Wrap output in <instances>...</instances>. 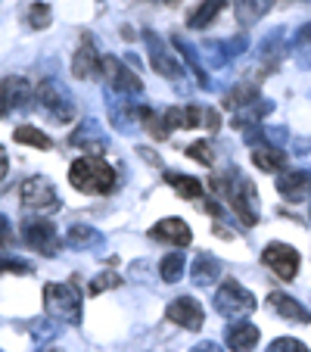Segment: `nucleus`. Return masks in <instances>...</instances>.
<instances>
[{"mask_svg": "<svg viewBox=\"0 0 311 352\" xmlns=\"http://www.w3.org/2000/svg\"><path fill=\"white\" fill-rule=\"evenodd\" d=\"M212 190L224 193L227 206L237 212V219L243 221L246 228H255V221H258V193H255V184H252L249 178H243V175L233 168L231 175H218V178H212Z\"/></svg>", "mask_w": 311, "mask_h": 352, "instance_id": "nucleus-1", "label": "nucleus"}, {"mask_svg": "<svg viewBox=\"0 0 311 352\" xmlns=\"http://www.w3.org/2000/svg\"><path fill=\"white\" fill-rule=\"evenodd\" d=\"M69 181L81 193H109L119 184L115 168L106 160H100V156H81V160H75L72 168H69Z\"/></svg>", "mask_w": 311, "mask_h": 352, "instance_id": "nucleus-2", "label": "nucleus"}, {"mask_svg": "<svg viewBox=\"0 0 311 352\" xmlns=\"http://www.w3.org/2000/svg\"><path fill=\"white\" fill-rule=\"evenodd\" d=\"M34 100H38L41 113L50 122H56V125H69V122L75 119V113H78V107H75V100L69 97V91L54 78L41 81L38 91H34Z\"/></svg>", "mask_w": 311, "mask_h": 352, "instance_id": "nucleus-3", "label": "nucleus"}, {"mask_svg": "<svg viewBox=\"0 0 311 352\" xmlns=\"http://www.w3.org/2000/svg\"><path fill=\"white\" fill-rule=\"evenodd\" d=\"M44 309L50 318L78 324L81 321V293L75 284H47L44 287Z\"/></svg>", "mask_w": 311, "mask_h": 352, "instance_id": "nucleus-4", "label": "nucleus"}, {"mask_svg": "<svg viewBox=\"0 0 311 352\" xmlns=\"http://www.w3.org/2000/svg\"><path fill=\"white\" fill-rule=\"evenodd\" d=\"M252 309H255V296L233 278H224V284L215 293V312L224 318H246L252 315Z\"/></svg>", "mask_w": 311, "mask_h": 352, "instance_id": "nucleus-5", "label": "nucleus"}, {"mask_svg": "<svg viewBox=\"0 0 311 352\" xmlns=\"http://www.w3.org/2000/svg\"><path fill=\"white\" fill-rule=\"evenodd\" d=\"M100 75L106 81V87L119 97H131V94H143V81L119 60V56H103L100 60Z\"/></svg>", "mask_w": 311, "mask_h": 352, "instance_id": "nucleus-6", "label": "nucleus"}, {"mask_svg": "<svg viewBox=\"0 0 311 352\" xmlns=\"http://www.w3.org/2000/svg\"><path fill=\"white\" fill-rule=\"evenodd\" d=\"M19 197H22V206H25L28 212H56V209H60V193H56V187L47 178L22 181Z\"/></svg>", "mask_w": 311, "mask_h": 352, "instance_id": "nucleus-7", "label": "nucleus"}, {"mask_svg": "<svg viewBox=\"0 0 311 352\" xmlns=\"http://www.w3.org/2000/svg\"><path fill=\"white\" fill-rule=\"evenodd\" d=\"M22 240H25L34 253H41V256H56L60 253V246H62L54 221H44V219L25 221V225H22Z\"/></svg>", "mask_w": 311, "mask_h": 352, "instance_id": "nucleus-8", "label": "nucleus"}, {"mask_svg": "<svg viewBox=\"0 0 311 352\" xmlns=\"http://www.w3.org/2000/svg\"><path fill=\"white\" fill-rule=\"evenodd\" d=\"M143 41L150 44V66H152V72H159L162 78H184V66L178 63V56L174 54H168V47H165V41L159 38L156 32H143Z\"/></svg>", "mask_w": 311, "mask_h": 352, "instance_id": "nucleus-9", "label": "nucleus"}, {"mask_svg": "<svg viewBox=\"0 0 311 352\" xmlns=\"http://www.w3.org/2000/svg\"><path fill=\"white\" fill-rule=\"evenodd\" d=\"M262 262H265L280 280H292L299 272V253L290 243H268L265 253H262Z\"/></svg>", "mask_w": 311, "mask_h": 352, "instance_id": "nucleus-10", "label": "nucleus"}, {"mask_svg": "<svg viewBox=\"0 0 311 352\" xmlns=\"http://www.w3.org/2000/svg\"><path fill=\"white\" fill-rule=\"evenodd\" d=\"M165 315L168 321H174L178 327H184V331H199L205 321V312L203 306H199L193 296H181V299H172L165 306Z\"/></svg>", "mask_w": 311, "mask_h": 352, "instance_id": "nucleus-11", "label": "nucleus"}, {"mask_svg": "<svg viewBox=\"0 0 311 352\" xmlns=\"http://www.w3.org/2000/svg\"><path fill=\"white\" fill-rule=\"evenodd\" d=\"M100 60H103V56L97 54V47H93V38H91V34H84V38H81V47L75 50V56H72V72H75V78H81V81L93 78V75L100 72Z\"/></svg>", "mask_w": 311, "mask_h": 352, "instance_id": "nucleus-12", "label": "nucleus"}, {"mask_svg": "<svg viewBox=\"0 0 311 352\" xmlns=\"http://www.w3.org/2000/svg\"><path fill=\"white\" fill-rule=\"evenodd\" d=\"M69 144L78 146V150H84L87 156H93V153H103V150H106V134L97 128V122L87 119L84 125L75 128V131L69 134Z\"/></svg>", "mask_w": 311, "mask_h": 352, "instance_id": "nucleus-13", "label": "nucleus"}, {"mask_svg": "<svg viewBox=\"0 0 311 352\" xmlns=\"http://www.w3.org/2000/svg\"><path fill=\"white\" fill-rule=\"evenodd\" d=\"M277 193L286 203H299V199H305L311 193V175L308 172H280Z\"/></svg>", "mask_w": 311, "mask_h": 352, "instance_id": "nucleus-14", "label": "nucleus"}, {"mask_svg": "<svg viewBox=\"0 0 311 352\" xmlns=\"http://www.w3.org/2000/svg\"><path fill=\"white\" fill-rule=\"evenodd\" d=\"M152 237L162 240V243H172V246H187L193 240V234L184 219H162L152 228Z\"/></svg>", "mask_w": 311, "mask_h": 352, "instance_id": "nucleus-15", "label": "nucleus"}, {"mask_svg": "<svg viewBox=\"0 0 311 352\" xmlns=\"http://www.w3.org/2000/svg\"><path fill=\"white\" fill-rule=\"evenodd\" d=\"M227 346L231 352H252L258 346V327L249 321H237L227 327Z\"/></svg>", "mask_w": 311, "mask_h": 352, "instance_id": "nucleus-16", "label": "nucleus"}, {"mask_svg": "<svg viewBox=\"0 0 311 352\" xmlns=\"http://www.w3.org/2000/svg\"><path fill=\"white\" fill-rule=\"evenodd\" d=\"M190 274H193V284L196 287H212L215 280L221 278V262L215 259L212 253H196Z\"/></svg>", "mask_w": 311, "mask_h": 352, "instance_id": "nucleus-17", "label": "nucleus"}, {"mask_svg": "<svg viewBox=\"0 0 311 352\" xmlns=\"http://www.w3.org/2000/svg\"><path fill=\"white\" fill-rule=\"evenodd\" d=\"M268 302H271L274 312L284 315L286 321H302V324H308V321H311L308 309H305L302 302H299V299L286 296V293H271V296H268Z\"/></svg>", "mask_w": 311, "mask_h": 352, "instance_id": "nucleus-18", "label": "nucleus"}, {"mask_svg": "<svg viewBox=\"0 0 311 352\" xmlns=\"http://www.w3.org/2000/svg\"><path fill=\"white\" fill-rule=\"evenodd\" d=\"M203 109L199 107H172L165 109V125L168 128H178V131H193V128H199V122H203Z\"/></svg>", "mask_w": 311, "mask_h": 352, "instance_id": "nucleus-19", "label": "nucleus"}, {"mask_svg": "<svg viewBox=\"0 0 311 352\" xmlns=\"http://www.w3.org/2000/svg\"><path fill=\"white\" fill-rule=\"evenodd\" d=\"M271 7L274 0H233V13H237L240 25H255L262 16H268Z\"/></svg>", "mask_w": 311, "mask_h": 352, "instance_id": "nucleus-20", "label": "nucleus"}, {"mask_svg": "<svg viewBox=\"0 0 311 352\" xmlns=\"http://www.w3.org/2000/svg\"><path fill=\"white\" fill-rule=\"evenodd\" d=\"M252 166L262 168V172H284L286 153L280 146H255L252 150Z\"/></svg>", "mask_w": 311, "mask_h": 352, "instance_id": "nucleus-21", "label": "nucleus"}, {"mask_svg": "<svg viewBox=\"0 0 311 352\" xmlns=\"http://www.w3.org/2000/svg\"><path fill=\"white\" fill-rule=\"evenodd\" d=\"M224 10V0H203L196 10H193L190 16H187V28H193V32H199V28L212 25L215 16Z\"/></svg>", "mask_w": 311, "mask_h": 352, "instance_id": "nucleus-22", "label": "nucleus"}, {"mask_svg": "<svg viewBox=\"0 0 311 352\" xmlns=\"http://www.w3.org/2000/svg\"><path fill=\"white\" fill-rule=\"evenodd\" d=\"M165 181L184 199H199V197H203V184H199V178H190V175H184V172H168Z\"/></svg>", "mask_w": 311, "mask_h": 352, "instance_id": "nucleus-23", "label": "nucleus"}, {"mask_svg": "<svg viewBox=\"0 0 311 352\" xmlns=\"http://www.w3.org/2000/svg\"><path fill=\"white\" fill-rule=\"evenodd\" d=\"M268 109H271V103L268 100H255V103H249V107L237 109L233 113V128H255V122L262 119V116H268Z\"/></svg>", "mask_w": 311, "mask_h": 352, "instance_id": "nucleus-24", "label": "nucleus"}, {"mask_svg": "<svg viewBox=\"0 0 311 352\" xmlns=\"http://www.w3.org/2000/svg\"><path fill=\"white\" fill-rule=\"evenodd\" d=\"M7 81V97H10V107L13 109H22L28 107V100H32V87H28L25 78H19V75H10Z\"/></svg>", "mask_w": 311, "mask_h": 352, "instance_id": "nucleus-25", "label": "nucleus"}, {"mask_svg": "<svg viewBox=\"0 0 311 352\" xmlns=\"http://www.w3.org/2000/svg\"><path fill=\"white\" fill-rule=\"evenodd\" d=\"M66 240L75 246V250H87V246H100L103 243V237H100V231H93V228L87 225H72L66 234Z\"/></svg>", "mask_w": 311, "mask_h": 352, "instance_id": "nucleus-26", "label": "nucleus"}, {"mask_svg": "<svg viewBox=\"0 0 311 352\" xmlns=\"http://www.w3.org/2000/svg\"><path fill=\"white\" fill-rule=\"evenodd\" d=\"M13 140L16 144H28V146H38V150H50L54 146V140L47 138L41 128H32V125H19L13 131Z\"/></svg>", "mask_w": 311, "mask_h": 352, "instance_id": "nucleus-27", "label": "nucleus"}, {"mask_svg": "<svg viewBox=\"0 0 311 352\" xmlns=\"http://www.w3.org/2000/svg\"><path fill=\"white\" fill-rule=\"evenodd\" d=\"M137 119H140V125H143V131H150L152 138H159V140H165V138H168V125H165V119H159V116L152 113L150 107H137Z\"/></svg>", "mask_w": 311, "mask_h": 352, "instance_id": "nucleus-28", "label": "nucleus"}, {"mask_svg": "<svg viewBox=\"0 0 311 352\" xmlns=\"http://www.w3.org/2000/svg\"><path fill=\"white\" fill-rule=\"evenodd\" d=\"M159 274H162V280H168V284L181 280V274H184V253H168L159 265Z\"/></svg>", "mask_w": 311, "mask_h": 352, "instance_id": "nucleus-29", "label": "nucleus"}, {"mask_svg": "<svg viewBox=\"0 0 311 352\" xmlns=\"http://www.w3.org/2000/svg\"><path fill=\"white\" fill-rule=\"evenodd\" d=\"M28 333H32L38 343H44V340H54L56 333H60V327H56L54 318L47 315V318H32L28 321Z\"/></svg>", "mask_w": 311, "mask_h": 352, "instance_id": "nucleus-30", "label": "nucleus"}, {"mask_svg": "<svg viewBox=\"0 0 311 352\" xmlns=\"http://www.w3.org/2000/svg\"><path fill=\"white\" fill-rule=\"evenodd\" d=\"M187 156L196 162H203V166H215V146L209 144V140H196V144L187 146Z\"/></svg>", "mask_w": 311, "mask_h": 352, "instance_id": "nucleus-31", "label": "nucleus"}, {"mask_svg": "<svg viewBox=\"0 0 311 352\" xmlns=\"http://www.w3.org/2000/svg\"><path fill=\"white\" fill-rule=\"evenodd\" d=\"M174 47H178L181 54H184V60H187V63H190V69H193V72H196V78H199V85H203V87H209V78H205V72H203V66H199V60H196V54H193V47H190V44H187V41H184V38H174Z\"/></svg>", "mask_w": 311, "mask_h": 352, "instance_id": "nucleus-32", "label": "nucleus"}, {"mask_svg": "<svg viewBox=\"0 0 311 352\" xmlns=\"http://www.w3.org/2000/svg\"><path fill=\"white\" fill-rule=\"evenodd\" d=\"M28 25L32 28H47L50 25V3H44V0L32 3V7H28Z\"/></svg>", "mask_w": 311, "mask_h": 352, "instance_id": "nucleus-33", "label": "nucleus"}, {"mask_svg": "<svg viewBox=\"0 0 311 352\" xmlns=\"http://www.w3.org/2000/svg\"><path fill=\"white\" fill-rule=\"evenodd\" d=\"M122 284V278L119 274H113V272H106V274H100V278H93L91 280V293L97 296V293H103V290H113V287H119Z\"/></svg>", "mask_w": 311, "mask_h": 352, "instance_id": "nucleus-34", "label": "nucleus"}, {"mask_svg": "<svg viewBox=\"0 0 311 352\" xmlns=\"http://www.w3.org/2000/svg\"><path fill=\"white\" fill-rule=\"evenodd\" d=\"M268 352H308V346L299 343V340H292V337H280L268 346Z\"/></svg>", "mask_w": 311, "mask_h": 352, "instance_id": "nucleus-35", "label": "nucleus"}, {"mask_svg": "<svg viewBox=\"0 0 311 352\" xmlns=\"http://www.w3.org/2000/svg\"><path fill=\"white\" fill-rule=\"evenodd\" d=\"M13 246V228H10V219L0 212V250H10Z\"/></svg>", "mask_w": 311, "mask_h": 352, "instance_id": "nucleus-36", "label": "nucleus"}, {"mask_svg": "<svg viewBox=\"0 0 311 352\" xmlns=\"http://www.w3.org/2000/svg\"><path fill=\"white\" fill-rule=\"evenodd\" d=\"M0 272H16V274H25L28 265L19 259H7V256H0Z\"/></svg>", "mask_w": 311, "mask_h": 352, "instance_id": "nucleus-37", "label": "nucleus"}, {"mask_svg": "<svg viewBox=\"0 0 311 352\" xmlns=\"http://www.w3.org/2000/svg\"><path fill=\"white\" fill-rule=\"evenodd\" d=\"M10 109L13 107H10V97H7V81L0 78V116H7Z\"/></svg>", "mask_w": 311, "mask_h": 352, "instance_id": "nucleus-38", "label": "nucleus"}, {"mask_svg": "<svg viewBox=\"0 0 311 352\" xmlns=\"http://www.w3.org/2000/svg\"><path fill=\"white\" fill-rule=\"evenodd\" d=\"M190 352H224V349H221V346H218V343H212V340H205V343L193 346V349H190Z\"/></svg>", "mask_w": 311, "mask_h": 352, "instance_id": "nucleus-39", "label": "nucleus"}, {"mask_svg": "<svg viewBox=\"0 0 311 352\" xmlns=\"http://www.w3.org/2000/svg\"><path fill=\"white\" fill-rule=\"evenodd\" d=\"M7 168H10V162H7V150L0 146V181L7 178Z\"/></svg>", "mask_w": 311, "mask_h": 352, "instance_id": "nucleus-40", "label": "nucleus"}, {"mask_svg": "<svg viewBox=\"0 0 311 352\" xmlns=\"http://www.w3.org/2000/svg\"><path fill=\"white\" fill-rule=\"evenodd\" d=\"M205 122H209V128H212V131H218V113H205Z\"/></svg>", "mask_w": 311, "mask_h": 352, "instance_id": "nucleus-41", "label": "nucleus"}, {"mask_svg": "<svg viewBox=\"0 0 311 352\" xmlns=\"http://www.w3.org/2000/svg\"><path fill=\"white\" fill-rule=\"evenodd\" d=\"M41 352H62V349H50V346H44V349H41Z\"/></svg>", "mask_w": 311, "mask_h": 352, "instance_id": "nucleus-42", "label": "nucleus"}, {"mask_svg": "<svg viewBox=\"0 0 311 352\" xmlns=\"http://www.w3.org/2000/svg\"><path fill=\"white\" fill-rule=\"evenodd\" d=\"M159 3H174V0H159Z\"/></svg>", "mask_w": 311, "mask_h": 352, "instance_id": "nucleus-43", "label": "nucleus"}]
</instances>
